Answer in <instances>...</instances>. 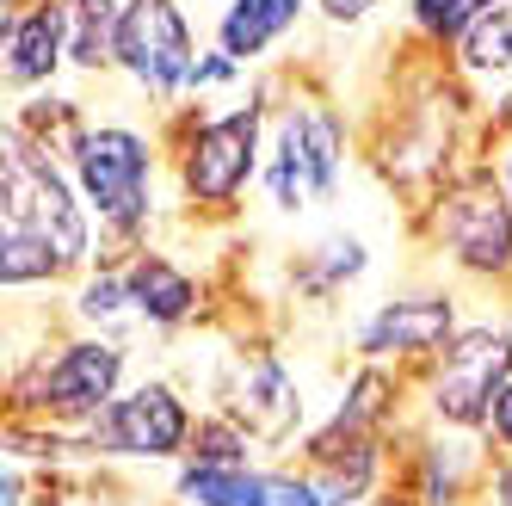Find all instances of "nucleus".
<instances>
[{"label": "nucleus", "instance_id": "39448f33", "mask_svg": "<svg viewBox=\"0 0 512 506\" xmlns=\"http://www.w3.org/2000/svg\"><path fill=\"white\" fill-rule=\"evenodd\" d=\"M118 68L155 99H173L179 87H192L198 44H192V25L179 13V0H124Z\"/></svg>", "mask_w": 512, "mask_h": 506}, {"label": "nucleus", "instance_id": "6ab92c4d", "mask_svg": "<svg viewBox=\"0 0 512 506\" xmlns=\"http://www.w3.org/2000/svg\"><path fill=\"white\" fill-rule=\"evenodd\" d=\"M124 303H130L124 278H93L87 291H81V315H87V321H118V315H124Z\"/></svg>", "mask_w": 512, "mask_h": 506}, {"label": "nucleus", "instance_id": "0eeeda50", "mask_svg": "<svg viewBox=\"0 0 512 506\" xmlns=\"http://www.w3.org/2000/svg\"><path fill=\"white\" fill-rule=\"evenodd\" d=\"M124 383V346L118 340H75L25 383V402L56 420H99L118 402Z\"/></svg>", "mask_w": 512, "mask_h": 506}, {"label": "nucleus", "instance_id": "f3484780", "mask_svg": "<svg viewBox=\"0 0 512 506\" xmlns=\"http://www.w3.org/2000/svg\"><path fill=\"white\" fill-rule=\"evenodd\" d=\"M463 68L469 75H512V0L488 7L463 31Z\"/></svg>", "mask_w": 512, "mask_h": 506}, {"label": "nucleus", "instance_id": "a211bd4d", "mask_svg": "<svg viewBox=\"0 0 512 506\" xmlns=\"http://www.w3.org/2000/svg\"><path fill=\"white\" fill-rule=\"evenodd\" d=\"M482 13H488L482 0H414V25L432 31V38H463Z\"/></svg>", "mask_w": 512, "mask_h": 506}, {"label": "nucleus", "instance_id": "9b49d317", "mask_svg": "<svg viewBox=\"0 0 512 506\" xmlns=\"http://www.w3.org/2000/svg\"><path fill=\"white\" fill-rule=\"evenodd\" d=\"M186 506H327V494L303 476H272L247 463H192L179 476Z\"/></svg>", "mask_w": 512, "mask_h": 506}, {"label": "nucleus", "instance_id": "9d476101", "mask_svg": "<svg viewBox=\"0 0 512 506\" xmlns=\"http://www.w3.org/2000/svg\"><path fill=\"white\" fill-rule=\"evenodd\" d=\"M223 414L260 445H284L303 420V389L272 352H235L223 377Z\"/></svg>", "mask_w": 512, "mask_h": 506}, {"label": "nucleus", "instance_id": "f03ea898", "mask_svg": "<svg viewBox=\"0 0 512 506\" xmlns=\"http://www.w3.org/2000/svg\"><path fill=\"white\" fill-rule=\"evenodd\" d=\"M75 173L81 192L99 210V223H112L118 235H136L155 210V149L149 136H136L130 124H99L75 136Z\"/></svg>", "mask_w": 512, "mask_h": 506}, {"label": "nucleus", "instance_id": "1a4fd4ad", "mask_svg": "<svg viewBox=\"0 0 512 506\" xmlns=\"http://www.w3.org/2000/svg\"><path fill=\"white\" fill-rule=\"evenodd\" d=\"M438 241L457 253L463 272H506L512 266V198L488 173H469L438 204Z\"/></svg>", "mask_w": 512, "mask_h": 506}, {"label": "nucleus", "instance_id": "f8f14e48", "mask_svg": "<svg viewBox=\"0 0 512 506\" xmlns=\"http://www.w3.org/2000/svg\"><path fill=\"white\" fill-rule=\"evenodd\" d=\"M451 340V303L445 297H401L383 303L358 334L364 358H414V352H438Z\"/></svg>", "mask_w": 512, "mask_h": 506}, {"label": "nucleus", "instance_id": "ddd939ff", "mask_svg": "<svg viewBox=\"0 0 512 506\" xmlns=\"http://www.w3.org/2000/svg\"><path fill=\"white\" fill-rule=\"evenodd\" d=\"M68 56V25H62V0H38L7 25V87H38L50 81Z\"/></svg>", "mask_w": 512, "mask_h": 506}, {"label": "nucleus", "instance_id": "4be33fe9", "mask_svg": "<svg viewBox=\"0 0 512 506\" xmlns=\"http://www.w3.org/2000/svg\"><path fill=\"white\" fill-rule=\"evenodd\" d=\"M500 506H512V469L500 476Z\"/></svg>", "mask_w": 512, "mask_h": 506}, {"label": "nucleus", "instance_id": "6e6552de", "mask_svg": "<svg viewBox=\"0 0 512 506\" xmlns=\"http://www.w3.org/2000/svg\"><path fill=\"white\" fill-rule=\"evenodd\" d=\"M192 439V414L167 383H136L87 426V445L105 457H179Z\"/></svg>", "mask_w": 512, "mask_h": 506}, {"label": "nucleus", "instance_id": "f257e3e1", "mask_svg": "<svg viewBox=\"0 0 512 506\" xmlns=\"http://www.w3.org/2000/svg\"><path fill=\"white\" fill-rule=\"evenodd\" d=\"M0 149H7L0 155V235L38 241L62 266H81L87 260V210L75 204L68 179L50 167V149H38L25 136V124H13Z\"/></svg>", "mask_w": 512, "mask_h": 506}, {"label": "nucleus", "instance_id": "b1692460", "mask_svg": "<svg viewBox=\"0 0 512 506\" xmlns=\"http://www.w3.org/2000/svg\"><path fill=\"white\" fill-rule=\"evenodd\" d=\"M500 118H506V124H512V99H506V112H500Z\"/></svg>", "mask_w": 512, "mask_h": 506}, {"label": "nucleus", "instance_id": "7ed1b4c3", "mask_svg": "<svg viewBox=\"0 0 512 506\" xmlns=\"http://www.w3.org/2000/svg\"><path fill=\"white\" fill-rule=\"evenodd\" d=\"M346 161V130L327 105L303 99L284 105V118L272 124V161H266V192L278 210H309L340 186Z\"/></svg>", "mask_w": 512, "mask_h": 506}, {"label": "nucleus", "instance_id": "2eb2a0df", "mask_svg": "<svg viewBox=\"0 0 512 506\" xmlns=\"http://www.w3.org/2000/svg\"><path fill=\"white\" fill-rule=\"evenodd\" d=\"M124 291H130V309L142 321H155V328H173V321H186L198 309V284L167 253H136L124 272Z\"/></svg>", "mask_w": 512, "mask_h": 506}, {"label": "nucleus", "instance_id": "412c9836", "mask_svg": "<svg viewBox=\"0 0 512 506\" xmlns=\"http://www.w3.org/2000/svg\"><path fill=\"white\" fill-rule=\"evenodd\" d=\"M371 7H377V0H321V13L334 19V25H352V19H364Z\"/></svg>", "mask_w": 512, "mask_h": 506}, {"label": "nucleus", "instance_id": "aec40b11", "mask_svg": "<svg viewBox=\"0 0 512 506\" xmlns=\"http://www.w3.org/2000/svg\"><path fill=\"white\" fill-rule=\"evenodd\" d=\"M488 432H494L500 445H512V383L494 395V408H488Z\"/></svg>", "mask_w": 512, "mask_h": 506}, {"label": "nucleus", "instance_id": "20e7f679", "mask_svg": "<svg viewBox=\"0 0 512 506\" xmlns=\"http://www.w3.org/2000/svg\"><path fill=\"white\" fill-rule=\"evenodd\" d=\"M260 142H266V112L260 105H235V112L210 118L186 136V198L192 204H210L223 210L247 192V179L260 173Z\"/></svg>", "mask_w": 512, "mask_h": 506}, {"label": "nucleus", "instance_id": "4468645a", "mask_svg": "<svg viewBox=\"0 0 512 506\" xmlns=\"http://www.w3.org/2000/svg\"><path fill=\"white\" fill-rule=\"evenodd\" d=\"M303 7L309 0H229L223 19H216V50L235 56L241 68L260 62L272 44H284L303 25Z\"/></svg>", "mask_w": 512, "mask_h": 506}, {"label": "nucleus", "instance_id": "423d86ee", "mask_svg": "<svg viewBox=\"0 0 512 506\" xmlns=\"http://www.w3.org/2000/svg\"><path fill=\"white\" fill-rule=\"evenodd\" d=\"M506 383H512V334L463 328L432 377V414L445 426H488V408Z\"/></svg>", "mask_w": 512, "mask_h": 506}, {"label": "nucleus", "instance_id": "393cba45", "mask_svg": "<svg viewBox=\"0 0 512 506\" xmlns=\"http://www.w3.org/2000/svg\"><path fill=\"white\" fill-rule=\"evenodd\" d=\"M482 7H500V0H482Z\"/></svg>", "mask_w": 512, "mask_h": 506}, {"label": "nucleus", "instance_id": "5701e85b", "mask_svg": "<svg viewBox=\"0 0 512 506\" xmlns=\"http://www.w3.org/2000/svg\"><path fill=\"white\" fill-rule=\"evenodd\" d=\"M506 198H512V155H506Z\"/></svg>", "mask_w": 512, "mask_h": 506}, {"label": "nucleus", "instance_id": "dca6fc26", "mask_svg": "<svg viewBox=\"0 0 512 506\" xmlns=\"http://www.w3.org/2000/svg\"><path fill=\"white\" fill-rule=\"evenodd\" d=\"M62 25H68V62L75 68L118 62V25H124L118 0H62Z\"/></svg>", "mask_w": 512, "mask_h": 506}]
</instances>
